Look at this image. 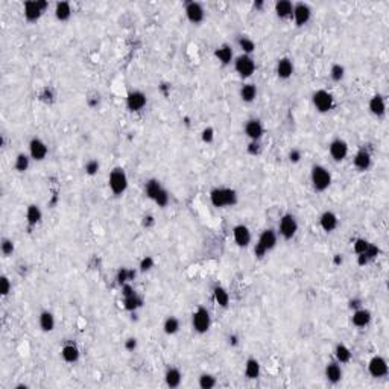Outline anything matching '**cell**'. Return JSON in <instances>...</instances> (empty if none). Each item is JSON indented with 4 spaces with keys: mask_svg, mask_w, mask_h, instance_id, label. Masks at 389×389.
<instances>
[{
    "mask_svg": "<svg viewBox=\"0 0 389 389\" xmlns=\"http://www.w3.org/2000/svg\"><path fill=\"white\" fill-rule=\"evenodd\" d=\"M237 201H239V195L231 187H215L210 192V202L216 209L234 207Z\"/></svg>",
    "mask_w": 389,
    "mask_h": 389,
    "instance_id": "1",
    "label": "cell"
},
{
    "mask_svg": "<svg viewBox=\"0 0 389 389\" xmlns=\"http://www.w3.org/2000/svg\"><path fill=\"white\" fill-rule=\"evenodd\" d=\"M145 195L151 201H154L157 205L161 207V209L167 207L169 202H170L169 192L163 187V184L158 179H155V178H151V179L146 181V184H145Z\"/></svg>",
    "mask_w": 389,
    "mask_h": 389,
    "instance_id": "2",
    "label": "cell"
},
{
    "mask_svg": "<svg viewBox=\"0 0 389 389\" xmlns=\"http://www.w3.org/2000/svg\"><path fill=\"white\" fill-rule=\"evenodd\" d=\"M277 243H278V233L275 230L272 228L263 230L254 246V255L257 258H263L268 252H271L277 246Z\"/></svg>",
    "mask_w": 389,
    "mask_h": 389,
    "instance_id": "3",
    "label": "cell"
},
{
    "mask_svg": "<svg viewBox=\"0 0 389 389\" xmlns=\"http://www.w3.org/2000/svg\"><path fill=\"white\" fill-rule=\"evenodd\" d=\"M129 186V179H128V175L126 172L122 169V167H116L111 170L110 176H108V187L110 190L113 192V195L116 196H122L126 189Z\"/></svg>",
    "mask_w": 389,
    "mask_h": 389,
    "instance_id": "4",
    "label": "cell"
},
{
    "mask_svg": "<svg viewBox=\"0 0 389 389\" xmlns=\"http://www.w3.org/2000/svg\"><path fill=\"white\" fill-rule=\"evenodd\" d=\"M331 173L321 164H315L310 170V181L316 192H325L331 186Z\"/></svg>",
    "mask_w": 389,
    "mask_h": 389,
    "instance_id": "5",
    "label": "cell"
},
{
    "mask_svg": "<svg viewBox=\"0 0 389 389\" xmlns=\"http://www.w3.org/2000/svg\"><path fill=\"white\" fill-rule=\"evenodd\" d=\"M278 236L284 240H291L295 237V234L298 233V221L294 215L291 213H284L280 216L278 219Z\"/></svg>",
    "mask_w": 389,
    "mask_h": 389,
    "instance_id": "6",
    "label": "cell"
},
{
    "mask_svg": "<svg viewBox=\"0 0 389 389\" xmlns=\"http://www.w3.org/2000/svg\"><path fill=\"white\" fill-rule=\"evenodd\" d=\"M192 327L198 334H205L212 327V316L207 307L199 306L192 315Z\"/></svg>",
    "mask_w": 389,
    "mask_h": 389,
    "instance_id": "7",
    "label": "cell"
},
{
    "mask_svg": "<svg viewBox=\"0 0 389 389\" xmlns=\"http://www.w3.org/2000/svg\"><path fill=\"white\" fill-rule=\"evenodd\" d=\"M49 8V2L47 0H28L23 5V14L24 18L31 23L38 21L41 18V15L46 12V9Z\"/></svg>",
    "mask_w": 389,
    "mask_h": 389,
    "instance_id": "8",
    "label": "cell"
},
{
    "mask_svg": "<svg viewBox=\"0 0 389 389\" xmlns=\"http://www.w3.org/2000/svg\"><path fill=\"white\" fill-rule=\"evenodd\" d=\"M122 295H123L125 310L136 313L140 307H143V298L137 294V291L131 286V283H126L122 286Z\"/></svg>",
    "mask_w": 389,
    "mask_h": 389,
    "instance_id": "9",
    "label": "cell"
},
{
    "mask_svg": "<svg viewBox=\"0 0 389 389\" xmlns=\"http://www.w3.org/2000/svg\"><path fill=\"white\" fill-rule=\"evenodd\" d=\"M233 66L236 73L242 79L251 78L255 73V69H257L254 58L251 55H243V54L234 58Z\"/></svg>",
    "mask_w": 389,
    "mask_h": 389,
    "instance_id": "10",
    "label": "cell"
},
{
    "mask_svg": "<svg viewBox=\"0 0 389 389\" xmlns=\"http://www.w3.org/2000/svg\"><path fill=\"white\" fill-rule=\"evenodd\" d=\"M312 103H313V107L316 108L318 113L325 114V113H328V111L333 110V107H334V97H333V94H331L330 91L321 88V90H316V91L312 94Z\"/></svg>",
    "mask_w": 389,
    "mask_h": 389,
    "instance_id": "11",
    "label": "cell"
},
{
    "mask_svg": "<svg viewBox=\"0 0 389 389\" xmlns=\"http://www.w3.org/2000/svg\"><path fill=\"white\" fill-rule=\"evenodd\" d=\"M312 18V8L306 2H298L294 3V12H292V20L297 28L306 26Z\"/></svg>",
    "mask_w": 389,
    "mask_h": 389,
    "instance_id": "12",
    "label": "cell"
},
{
    "mask_svg": "<svg viewBox=\"0 0 389 389\" xmlns=\"http://www.w3.org/2000/svg\"><path fill=\"white\" fill-rule=\"evenodd\" d=\"M368 373L374 379H383L389 373L386 359L383 356H373L368 362Z\"/></svg>",
    "mask_w": 389,
    "mask_h": 389,
    "instance_id": "13",
    "label": "cell"
},
{
    "mask_svg": "<svg viewBox=\"0 0 389 389\" xmlns=\"http://www.w3.org/2000/svg\"><path fill=\"white\" fill-rule=\"evenodd\" d=\"M148 103V97L142 90H133L126 94V108L131 113H140L145 110Z\"/></svg>",
    "mask_w": 389,
    "mask_h": 389,
    "instance_id": "14",
    "label": "cell"
},
{
    "mask_svg": "<svg viewBox=\"0 0 389 389\" xmlns=\"http://www.w3.org/2000/svg\"><path fill=\"white\" fill-rule=\"evenodd\" d=\"M184 12H186L187 20H189L190 23H193V24H199V23H202L204 18H205V9H204V6H202L199 2H195V0L187 2V3L184 5Z\"/></svg>",
    "mask_w": 389,
    "mask_h": 389,
    "instance_id": "15",
    "label": "cell"
},
{
    "mask_svg": "<svg viewBox=\"0 0 389 389\" xmlns=\"http://www.w3.org/2000/svg\"><path fill=\"white\" fill-rule=\"evenodd\" d=\"M243 133L249 142H260L265 136V126L260 119H249L243 126Z\"/></svg>",
    "mask_w": 389,
    "mask_h": 389,
    "instance_id": "16",
    "label": "cell"
},
{
    "mask_svg": "<svg viewBox=\"0 0 389 389\" xmlns=\"http://www.w3.org/2000/svg\"><path fill=\"white\" fill-rule=\"evenodd\" d=\"M28 148H29V155L31 158L34 160V161H44L46 158H47V154H49V146L46 145V142L44 140H41L40 137H34V139H31V142H29V145H28Z\"/></svg>",
    "mask_w": 389,
    "mask_h": 389,
    "instance_id": "17",
    "label": "cell"
},
{
    "mask_svg": "<svg viewBox=\"0 0 389 389\" xmlns=\"http://www.w3.org/2000/svg\"><path fill=\"white\" fill-rule=\"evenodd\" d=\"M348 143L344 140V139H334L331 140V143L328 145V154L330 157L336 161V163H341L344 161L347 157H348Z\"/></svg>",
    "mask_w": 389,
    "mask_h": 389,
    "instance_id": "18",
    "label": "cell"
},
{
    "mask_svg": "<svg viewBox=\"0 0 389 389\" xmlns=\"http://www.w3.org/2000/svg\"><path fill=\"white\" fill-rule=\"evenodd\" d=\"M353 164H354V167H356L357 170L367 172V170L373 166V155H371L370 149L365 148V146H362V148L356 152L354 158H353Z\"/></svg>",
    "mask_w": 389,
    "mask_h": 389,
    "instance_id": "19",
    "label": "cell"
},
{
    "mask_svg": "<svg viewBox=\"0 0 389 389\" xmlns=\"http://www.w3.org/2000/svg\"><path fill=\"white\" fill-rule=\"evenodd\" d=\"M324 376H325V380L331 385H338L342 377H344V371H342V367L339 362L333 360V362H328L325 365V370H324Z\"/></svg>",
    "mask_w": 389,
    "mask_h": 389,
    "instance_id": "20",
    "label": "cell"
},
{
    "mask_svg": "<svg viewBox=\"0 0 389 389\" xmlns=\"http://www.w3.org/2000/svg\"><path fill=\"white\" fill-rule=\"evenodd\" d=\"M233 239L234 243L239 248H246V246H249V243L252 240V234H251V230L246 225L239 224L233 228Z\"/></svg>",
    "mask_w": 389,
    "mask_h": 389,
    "instance_id": "21",
    "label": "cell"
},
{
    "mask_svg": "<svg viewBox=\"0 0 389 389\" xmlns=\"http://www.w3.org/2000/svg\"><path fill=\"white\" fill-rule=\"evenodd\" d=\"M294 72H295V66H294V61H292L291 58L283 57V58H280V60L277 61L275 73H277V76L280 79H283V81L291 79L292 78V75H294Z\"/></svg>",
    "mask_w": 389,
    "mask_h": 389,
    "instance_id": "22",
    "label": "cell"
},
{
    "mask_svg": "<svg viewBox=\"0 0 389 389\" xmlns=\"http://www.w3.org/2000/svg\"><path fill=\"white\" fill-rule=\"evenodd\" d=\"M368 110L373 116H376L379 119L385 117V114H386V100H385V97L379 93L371 96V99L368 102Z\"/></svg>",
    "mask_w": 389,
    "mask_h": 389,
    "instance_id": "23",
    "label": "cell"
},
{
    "mask_svg": "<svg viewBox=\"0 0 389 389\" xmlns=\"http://www.w3.org/2000/svg\"><path fill=\"white\" fill-rule=\"evenodd\" d=\"M339 225V218L334 212H324L321 216H319V227L325 231V233H333Z\"/></svg>",
    "mask_w": 389,
    "mask_h": 389,
    "instance_id": "24",
    "label": "cell"
},
{
    "mask_svg": "<svg viewBox=\"0 0 389 389\" xmlns=\"http://www.w3.org/2000/svg\"><path fill=\"white\" fill-rule=\"evenodd\" d=\"M371 319H373V313L365 309V307H360V309H356L353 310V316H351V322L354 327L357 328H365L371 324Z\"/></svg>",
    "mask_w": 389,
    "mask_h": 389,
    "instance_id": "25",
    "label": "cell"
},
{
    "mask_svg": "<svg viewBox=\"0 0 389 389\" xmlns=\"http://www.w3.org/2000/svg\"><path fill=\"white\" fill-rule=\"evenodd\" d=\"M215 57H216V60H218L222 66H230L234 61L233 47H231L230 44L224 43V44H221V46H218V47L215 49Z\"/></svg>",
    "mask_w": 389,
    "mask_h": 389,
    "instance_id": "26",
    "label": "cell"
},
{
    "mask_svg": "<svg viewBox=\"0 0 389 389\" xmlns=\"http://www.w3.org/2000/svg\"><path fill=\"white\" fill-rule=\"evenodd\" d=\"M274 11L275 15L281 20H289L292 18V12H294V3L291 0H277L274 5Z\"/></svg>",
    "mask_w": 389,
    "mask_h": 389,
    "instance_id": "27",
    "label": "cell"
},
{
    "mask_svg": "<svg viewBox=\"0 0 389 389\" xmlns=\"http://www.w3.org/2000/svg\"><path fill=\"white\" fill-rule=\"evenodd\" d=\"M258 96V88L255 84L252 82H248V84H243L239 90V97L242 102L245 103H252Z\"/></svg>",
    "mask_w": 389,
    "mask_h": 389,
    "instance_id": "28",
    "label": "cell"
},
{
    "mask_svg": "<svg viewBox=\"0 0 389 389\" xmlns=\"http://www.w3.org/2000/svg\"><path fill=\"white\" fill-rule=\"evenodd\" d=\"M164 383L167 388H178L183 383V373L179 371V368H175V367L167 368L164 373Z\"/></svg>",
    "mask_w": 389,
    "mask_h": 389,
    "instance_id": "29",
    "label": "cell"
},
{
    "mask_svg": "<svg viewBox=\"0 0 389 389\" xmlns=\"http://www.w3.org/2000/svg\"><path fill=\"white\" fill-rule=\"evenodd\" d=\"M38 325L41 328V331L44 333H50L55 330L57 321H55V315L49 310H43L38 316Z\"/></svg>",
    "mask_w": 389,
    "mask_h": 389,
    "instance_id": "30",
    "label": "cell"
},
{
    "mask_svg": "<svg viewBox=\"0 0 389 389\" xmlns=\"http://www.w3.org/2000/svg\"><path fill=\"white\" fill-rule=\"evenodd\" d=\"M61 357L66 364H76L81 357V350L78 348V345L69 342L61 348Z\"/></svg>",
    "mask_w": 389,
    "mask_h": 389,
    "instance_id": "31",
    "label": "cell"
},
{
    "mask_svg": "<svg viewBox=\"0 0 389 389\" xmlns=\"http://www.w3.org/2000/svg\"><path fill=\"white\" fill-rule=\"evenodd\" d=\"M262 374V365L255 357H249L245 362V377L248 380H257Z\"/></svg>",
    "mask_w": 389,
    "mask_h": 389,
    "instance_id": "32",
    "label": "cell"
},
{
    "mask_svg": "<svg viewBox=\"0 0 389 389\" xmlns=\"http://www.w3.org/2000/svg\"><path fill=\"white\" fill-rule=\"evenodd\" d=\"M41 219H43V212H41V209L37 205V204H31V205H28V209H26V222H28V225L32 228V227H37L40 222H41Z\"/></svg>",
    "mask_w": 389,
    "mask_h": 389,
    "instance_id": "33",
    "label": "cell"
},
{
    "mask_svg": "<svg viewBox=\"0 0 389 389\" xmlns=\"http://www.w3.org/2000/svg\"><path fill=\"white\" fill-rule=\"evenodd\" d=\"M333 353H334V360L339 362L341 365L350 364L351 359H353V353H351V350L345 344H336Z\"/></svg>",
    "mask_w": 389,
    "mask_h": 389,
    "instance_id": "34",
    "label": "cell"
},
{
    "mask_svg": "<svg viewBox=\"0 0 389 389\" xmlns=\"http://www.w3.org/2000/svg\"><path fill=\"white\" fill-rule=\"evenodd\" d=\"M54 14H55V18L58 21H67L73 11H72V5L69 2H58L55 5V9H54Z\"/></svg>",
    "mask_w": 389,
    "mask_h": 389,
    "instance_id": "35",
    "label": "cell"
},
{
    "mask_svg": "<svg viewBox=\"0 0 389 389\" xmlns=\"http://www.w3.org/2000/svg\"><path fill=\"white\" fill-rule=\"evenodd\" d=\"M213 300L222 309H227L230 306V294L222 286H215V289H213Z\"/></svg>",
    "mask_w": 389,
    "mask_h": 389,
    "instance_id": "36",
    "label": "cell"
},
{
    "mask_svg": "<svg viewBox=\"0 0 389 389\" xmlns=\"http://www.w3.org/2000/svg\"><path fill=\"white\" fill-rule=\"evenodd\" d=\"M237 47L242 50L243 55H251L255 52V41L248 35H239L237 37Z\"/></svg>",
    "mask_w": 389,
    "mask_h": 389,
    "instance_id": "37",
    "label": "cell"
},
{
    "mask_svg": "<svg viewBox=\"0 0 389 389\" xmlns=\"http://www.w3.org/2000/svg\"><path fill=\"white\" fill-rule=\"evenodd\" d=\"M179 327H181L179 319L175 318V316H167V318L164 319V322H163V331H164L167 336L176 334V333L179 331Z\"/></svg>",
    "mask_w": 389,
    "mask_h": 389,
    "instance_id": "38",
    "label": "cell"
},
{
    "mask_svg": "<svg viewBox=\"0 0 389 389\" xmlns=\"http://www.w3.org/2000/svg\"><path fill=\"white\" fill-rule=\"evenodd\" d=\"M31 160H32V158H31L29 154H24V152L17 154L15 160H14V169H15L17 172H20V173L26 172V170L29 169V166H31Z\"/></svg>",
    "mask_w": 389,
    "mask_h": 389,
    "instance_id": "39",
    "label": "cell"
},
{
    "mask_svg": "<svg viewBox=\"0 0 389 389\" xmlns=\"http://www.w3.org/2000/svg\"><path fill=\"white\" fill-rule=\"evenodd\" d=\"M136 277V271L134 269H128V268H120L117 271V275H116V280H117V284L122 288L123 284L126 283H131Z\"/></svg>",
    "mask_w": 389,
    "mask_h": 389,
    "instance_id": "40",
    "label": "cell"
},
{
    "mask_svg": "<svg viewBox=\"0 0 389 389\" xmlns=\"http://www.w3.org/2000/svg\"><path fill=\"white\" fill-rule=\"evenodd\" d=\"M198 385H199L201 389H213L218 385V379L213 374H210V373H202L199 376Z\"/></svg>",
    "mask_w": 389,
    "mask_h": 389,
    "instance_id": "41",
    "label": "cell"
},
{
    "mask_svg": "<svg viewBox=\"0 0 389 389\" xmlns=\"http://www.w3.org/2000/svg\"><path fill=\"white\" fill-rule=\"evenodd\" d=\"M330 78L333 82H341L345 78V67L342 64H333L330 67Z\"/></svg>",
    "mask_w": 389,
    "mask_h": 389,
    "instance_id": "42",
    "label": "cell"
},
{
    "mask_svg": "<svg viewBox=\"0 0 389 389\" xmlns=\"http://www.w3.org/2000/svg\"><path fill=\"white\" fill-rule=\"evenodd\" d=\"M0 249H2V254L3 257H11L15 251V243L12 239H8V237H3L2 242H0Z\"/></svg>",
    "mask_w": 389,
    "mask_h": 389,
    "instance_id": "43",
    "label": "cell"
},
{
    "mask_svg": "<svg viewBox=\"0 0 389 389\" xmlns=\"http://www.w3.org/2000/svg\"><path fill=\"white\" fill-rule=\"evenodd\" d=\"M84 170H85V173H87L88 176H94V175H97V172L100 170V163H99L96 158H91V160H88V161L85 163Z\"/></svg>",
    "mask_w": 389,
    "mask_h": 389,
    "instance_id": "44",
    "label": "cell"
},
{
    "mask_svg": "<svg viewBox=\"0 0 389 389\" xmlns=\"http://www.w3.org/2000/svg\"><path fill=\"white\" fill-rule=\"evenodd\" d=\"M154 268H155V260H154L152 255H145V257L140 260V263H139V271H140V272H149V271H152Z\"/></svg>",
    "mask_w": 389,
    "mask_h": 389,
    "instance_id": "45",
    "label": "cell"
},
{
    "mask_svg": "<svg viewBox=\"0 0 389 389\" xmlns=\"http://www.w3.org/2000/svg\"><path fill=\"white\" fill-rule=\"evenodd\" d=\"M370 240H367V239H364V237H357L356 240H354V243H353V251L356 252V255H359V254H362V252H365L367 251V248L370 246Z\"/></svg>",
    "mask_w": 389,
    "mask_h": 389,
    "instance_id": "46",
    "label": "cell"
},
{
    "mask_svg": "<svg viewBox=\"0 0 389 389\" xmlns=\"http://www.w3.org/2000/svg\"><path fill=\"white\" fill-rule=\"evenodd\" d=\"M379 254H380V249H379V246L374 245V243H370V246L367 248V251L362 252V255H365V258L368 260V263H371L373 260H376V258L379 257Z\"/></svg>",
    "mask_w": 389,
    "mask_h": 389,
    "instance_id": "47",
    "label": "cell"
},
{
    "mask_svg": "<svg viewBox=\"0 0 389 389\" xmlns=\"http://www.w3.org/2000/svg\"><path fill=\"white\" fill-rule=\"evenodd\" d=\"M12 291V284L9 281V278L6 275H2L0 277V294L2 297H8Z\"/></svg>",
    "mask_w": 389,
    "mask_h": 389,
    "instance_id": "48",
    "label": "cell"
},
{
    "mask_svg": "<svg viewBox=\"0 0 389 389\" xmlns=\"http://www.w3.org/2000/svg\"><path fill=\"white\" fill-rule=\"evenodd\" d=\"M201 140L204 143H213L215 142V129L212 126H207L201 133Z\"/></svg>",
    "mask_w": 389,
    "mask_h": 389,
    "instance_id": "49",
    "label": "cell"
},
{
    "mask_svg": "<svg viewBox=\"0 0 389 389\" xmlns=\"http://www.w3.org/2000/svg\"><path fill=\"white\" fill-rule=\"evenodd\" d=\"M40 99H41L43 102H46V103L54 102V99H55V93H54V90H52L50 87H44V88H43V91L40 93Z\"/></svg>",
    "mask_w": 389,
    "mask_h": 389,
    "instance_id": "50",
    "label": "cell"
},
{
    "mask_svg": "<svg viewBox=\"0 0 389 389\" xmlns=\"http://www.w3.org/2000/svg\"><path fill=\"white\" fill-rule=\"evenodd\" d=\"M246 152L252 157L260 155V152H262V145H260V142H249L248 146H246Z\"/></svg>",
    "mask_w": 389,
    "mask_h": 389,
    "instance_id": "51",
    "label": "cell"
},
{
    "mask_svg": "<svg viewBox=\"0 0 389 389\" xmlns=\"http://www.w3.org/2000/svg\"><path fill=\"white\" fill-rule=\"evenodd\" d=\"M288 158H289V161H291L292 164H297V163H300V161H301V158H303V152H301V149L294 148V149H291V151H289Z\"/></svg>",
    "mask_w": 389,
    "mask_h": 389,
    "instance_id": "52",
    "label": "cell"
},
{
    "mask_svg": "<svg viewBox=\"0 0 389 389\" xmlns=\"http://www.w3.org/2000/svg\"><path fill=\"white\" fill-rule=\"evenodd\" d=\"M123 347H125V350H126V351L133 353V351H136V350H137V347H139V341H137L136 338H128V339L125 341Z\"/></svg>",
    "mask_w": 389,
    "mask_h": 389,
    "instance_id": "53",
    "label": "cell"
},
{
    "mask_svg": "<svg viewBox=\"0 0 389 389\" xmlns=\"http://www.w3.org/2000/svg\"><path fill=\"white\" fill-rule=\"evenodd\" d=\"M142 225L145 228H152L155 225V218L152 215H145L143 216V221H142Z\"/></svg>",
    "mask_w": 389,
    "mask_h": 389,
    "instance_id": "54",
    "label": "cell"
},
{
    "mask_svg": "<svg viewBox=\"0 0 389 389\" xmlns=\"http://www.w3.org/2000/svg\"><path fill=\"white\" fill-rule=\"evenodd\" d=\"M348 307H350L351 310L360 309V307H362V300H360V298H353V300H350V301H348Z\"/></svg>",
    "mask_w": 389,
    "mask_h": 389,
    "instance_id": "55",
    "label": "cell"
},
{
    "mask_svg": "<svg viewBox=\"0 0 389 389\" xmlns=\"http://www.w3.org/2000/svg\"><path fill=\"white\" fill-rule=\"evenodd\" d=\"M228 344H230L231 347H237V345H239V338H237V334H230V336H228Z\"/></svg>",
    "mask_w": 389,
    "mask_h": 389,
    "instance_id": "56",
    "label": "cell"
},
{
    "mask_svg": "<svg viewBox=\"0 0 389 389\" xmlns=\"http://www.w3.org/2000/svg\"><path fill=\"white\" fill-rule=\"evenodd\" d=\"M342 262H344V258H342V255H341V254H336V255L333 257V263H334L336 266L342 265Z\"/></svg>",
    "mask_w": 389,
    "mask_h": 389,
    "instance_id": "57",
    "label": "cell"
},
{
    "mask_svg": "<svg viewBox=\"0 0 389 389\" xmlns=\"http://www.w3.org/2000/svg\"><path fill=\"white\" fill-rule=\"evenodd\" d=\"M263 6H265V2H263V0H257V2H254V9H258V11H260Z\"/></svg>",
    "mask_w": 389,
    "mask_h": 389,
    "instance_id": "58",
    "label": "cell"
}]
</instances>
